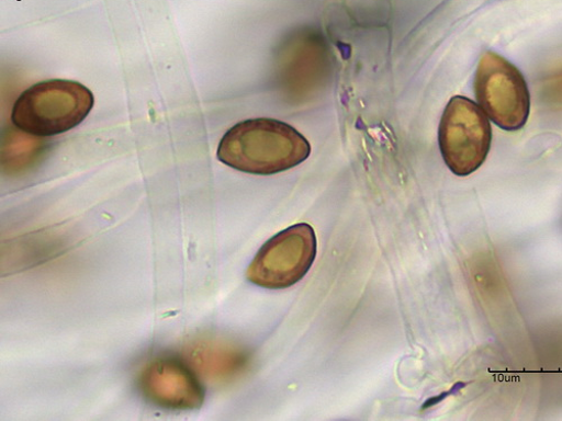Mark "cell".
<instances>
[{
    "label": "cell",
    "mask_w": 562,
    "mask_h": 421,
    "mask_svg": "<svg viewBox=\"0 0 562 421\" xmlns=\"http://www.w3.org/2000/svg\"><path fill=\"white\" fill-rule=\"evenodd\" d=\"M311 150L308 140L293 126L256 118L238 123L224 134L217 159L234 170L271 175L300 166Z\"/></svg>",
    "instance_id": "6da1fadb"
},
{
    "label": "cell",
    "mask_w": 562,
    "mask_h": 421,
    "mask_svg": "<svg viewBox=\"0 0 562 421\" xmlns=\"http://www.w3.org/2000/svg\"><path fill=\"white\" fill-rule=\"evenodd\" d=\"M93 105L95 96L82 83L45 80L21 93L12 111V123L33 136H56L80 125Z\"/></svg>",
    "instance_id": "7a4b0ae2"
},
{
    "label": "cell",
    "mask_w": 562,
    "mask_h": 421,
    "mask_svg": "<svg viewBox=\"0 0 562 421\" xmlns=\"http://www.w3.org/2000/svg\"><path fill=\"white\" fill-rule=\"evenodd\" d=\"M492 136L488 116L481 106L462 96L450 100L440 122L439 146L456 175H470L484 164Z\"/></svg>",
    "instance_id": "3957f363"
},
{
    "label": "cell",
    "mask_w": 562,
    "mask_h": 421,
    "mask_svg": "<svg viewBox=\"0 0 562 421\" xmlns=\"http://www.w3.org/2000/svg\"><path fill=\"white\" fill-rule=\"evenodd\" d=\"M475 93L481 109L501 128L515 132L528 123L531 98L521 71L508 60L488 52L481 58Z\"/></svg>",
    "instance_id": "277c9868"
},
{
    "label": "cell",
    "mask_w": 562,
    "mask_h": 421,
    "mask_svg": "<svg viewBox=\"0 0 562 421\" xmlns=\"http://www.w3.org/2000/svg\"><path fill=\"white\" fill-rule=\"evenodd\" d=\"M317 250L313 227L296 224L280 231L257 253L247 277L266 289H286L301 281L312 268Z\"/></svg>",
    "instance_id": "5b68a950"
},
{
    "label": "cell",
    "mask_w": 562,
    "mask_h": 421,
    "mask_svg": "<svg viewBox=\"0 0 562 421\" xmlns=\"http://www.w3.org/2000/svg\"><path fill=\"white\" fill-rule=\"evenodd\" d=\"M139 389L151 402L172 410L204 403V389L194 371L176 357H159L140 372Z\"/></svg>",
    "instance_id": "8992f818"
}]
</instances>
